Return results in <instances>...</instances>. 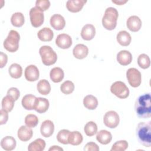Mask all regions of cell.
<instances>
[{"mask_svg": "<svg viewBox=\"0 0 151 151\" xmlns=\"http://www.w3.org/2000/svg\"><path fill=\"white\" fill-rule=\"evenodd\" d=\"M134 110L139 118L146 119L151 116V96L146 93L137 97L134 104Z\"/></svg>", "mask_w": 151, "mask_h": 151, "instance_id": "cell-1", "label": "cell"}, {"mask_svg": "<svg viewBox=\"0 0 151 151\" xmlns=\"http://www.w3.org/2000/svg\"><path fill=\"white\" fill-rule=\"evenodd\" d=\"M136 134L138 142L142 145L150 147L151 146V122H140L137 126Z\"/></svg>", "mask_w": 151, "mask_h": 151, "instance_id": "cell-2", "label": "cell"}, {"mask_svg": "<svg viewBox=\"0 0 151 151\" xmlns=\"http://www.w3.org/2000/svg\"><path fill=\"white\" fill-rule=\"evenodd\" d=\"M119 17L117 10L113 7L107 8L104 12L102 18V25L107 30H113L117 25Z\"/></svg>", "mask_w": 151, "mask_h": 151, "instance_id": "cell-3", "label": "cell"}, {"mask_svg": "<svg viewBox=\"0 0 151 151\" xmlns=\"http://www.w3.org/2000/svg\"><path fill=\"white\" fill-rule=\"evenodd\" d=\"M20 35L15 30H11L4 41V47L10 52H14L18 50Z\"/></svg>", "mask_w": 151, "mask_h": 151, "instance_id": "cell-4", "label": "cell"}, {"mask_svg": "<svg viewBox=\"0 0 151 151\" xmlns=\"http://www.w3.org/2000/svg\"><path fill=\"white\" fill-rule=\"evenodd\" d=\"M39 53L42 63L45 65H53L57 61V55L50 46H42L39 50Z\"/></svg>", "mask_w": 151, "mask_h": 151, "instance_id": "cell-5", "label": "cell"}, {"mask_svg": "<svg viewBox=\"0 0 151 151\" xmlns=\"http://www.w3.org/2000/svg\"><path fill=\"white\" fill-rule=\"evenodd\" d=\"M111 92L119 99H124L129 96V90L125 83L121 81L113 83L110 87Z\"/></svg>", "mask_w": 151, "mask_h": 151, "instance_id": "cell-6", "label": "cell"}, {"mask_svg": "<svg viewBox=\"0 0 151 151\" xmlns=\"http://www.w3.org/2000/svg\"><path fill=\"white\" fill-rule=\"evenodd\" d=\"M126 77L132 87H138L142 82L140 72L135 68H130L126 71Z\"/></svg>", "mask_w": 151, "mask_h": 151, "instance_id": "cell-7", "label": "cell"}, {"mask_svg": "<svg viewBox=\"0 0 151 151\" xmlns=\"http://www.w3.org/2000/svg\"><path fill=\"white\" fill-rule=\"evenodd\" d=\"M29 18L31 25L35 28L40 27L44 21V15L43 12L37 8L35 6L30 9Z\"/></svg>", "mask_w": 151, "mask_h": 151, "instance_id": "cell-8", "label": "cell"}, {"mask_svg": "<svg viewBox=\"0 0 151 151\" xmlns=\"http://www.w3.org/2000/svg\"><path fill=\"white\" fill-rule=\"evenodd\" d=\"M120 118L118 113L113 110H110L105 113L103 117V122L106 126L114 129L119 124Z\"/></svg>", "mask_w": 151, "mask_h": 151, "instance_id": "cell-9", "label": "cell"}, {"mask_svg": "<svg viewBox=\"0 0 151 151\" xmlns=\"http://www.w3.org/2000/svg\"><path fill=\"white\" fill-rule=\"evenodd\" d=\"M72 38L67 34H60L55 39L56 45L60 48L67 49L72 45Z\"/></svg>", "mask_w": 151, "mask_h": 151, "instance_id": "cell-10", "label": "cell"}, {"mask_svg": "<svg viewBox=\"0 0 151 151\" xmlns=\"http://www.w3.org/2000/svg\"><path fill=\"white\" fill-rule=\"evenodd\" d=\"M51 26L56 30H62L65 25L64 18L60 14H55L52 15L50 20Z\"/></svg>", "mask_w": 151, "mask_h": 151, "instance_id": "cell-11", "label": "cell"}, {"mask_svg": "<svg viewBox=\"0 0 151 151\" xmlns=\"http://www.w3.org/2000/svg\"><path fill=\"white\" fill-rule=\"evenodd\" d=\"M24 75L28 81H35L39 78L40 73L38 68L35 65H29L25 70Z\"/></svg>", "mask_w": 151, "mask_h": 151, "instance_id": "cell-12", "label": "cell"}, {"mask_svg": "<svg viewBox=\"0 0 151 151\" xmlns=\"http://www.w3.org/2000/svg\"><path fill=\"white\" fill-rule=\"evenodd\" d=\"M49 101L42 97H36L35 100L34 110L39 113H44L47 111L49 108Z\"/></svg>", "mask_w": 151, "mask_h": 151, "instance_id": "cell-13", "label": "cell"}, {"mask_svg": "<svg viewBox=\"0 0 151 151\" xmlns=\"http://www.w3.org/2000/svg\"><path fill=\"white\" fill-rule=\"evenodd\" d=\"M86 2V0H68L66 2V8L71 12H78L82 9Z\"/></svg>", "mask_w": 151, "mask_h": 151, "instance_id": "cell-14", "label": "cell"}, {"mask_svg": "<svg viewBox=\"0 0 151 151\" xmlns=\"http://www.w3.org/2000/svg\"><path fill=\"white\" fill-rule=\"evenodd\" d=\"M127 28L132 32H137L140 30L142 27V21L136 15H132L129 17L126 21Z\"/></svg>", "mask_w": 151, "mask_h": 151, "instance_id": "cell-15", "label": "cell"}, {"mask_svg": "<svg viewBox=\"0 0 151 151\" xmlns=\"http://www.w3.org/2000/svg\"><path fill=\"white\" fill-rule=\"evenodd\" d=\"M96 34V28L94 26L90 24H87L83 26L81 31V38L86 41L92 40Z\"/></svg>", "mask_w": 151, "mask_h": 151, "instance_id": "cell-16", "label": "cell"}, {"mask_svg": "<svg viewBox=\"0 0 151 151\" xmlns=\"http://www.w3.org/2000/svg\"><path fill=\"white\" fill-rule=\"evenodd\" d=\"M54 125L52 121L50 120H46L44 121L40 127L41 134L43 137H49L54 133Z\"/></svg>", "mask_w": 151, "mask_h": 151, "instance_id": "cell-17", "label": "cell"}, {"mask_svg": "<svg viewBox=\"0 0 151 151\" xmlns=\"http://www.w3.org/2000/svg\"><path fill=\"white\" fill-rule=\"evenodd\" d=\"M33 135L31 128L27 126H21L18 130L17 136L18 139L22 142H27L30 140Z\"/></svg>", "mask_w": 151, "mask_h": 151, "instance_id": "cell-18", "label": "cell"}, {"mask_svg": "<svg viewBox=\"0 0 151 151\" xmlns=\"http://www.w3.org/2000/svg\"><path fill=\"white\" fill-rule=\"evenodd\" d=\"M117 61L122 65H127L132 61V55L129 51L121 50L117 54Z\"/></svg>", "mask_w": 151, "mask_h": 151, "instance_id": "cell-19", "label": "cell"}, {"mask_svg": "<svg viewBox=\"0 0 151 151\" xmlns=\"http://www.w3.org/2000/svg\"><path fill=\"white\" fill-rule=\"evenodd\" d=\"M73 54L75 58L81 60L87 56L88 54V48L84 44H78L73 48Z\"/></svg>", "mask_w": 151, "mask_h": 151, "instance_id": "cell-20", "label": "cell"}, {"mask_svg": "<svg viewBox=\"0 0 151 151\" xmlns=\"http://www.w3.org/2000/svg\"><path fill=\"white\" fill-rule=\"evenodd\" d=\"M16 140L12 136L4 137L1 141V146L6 151H11L16 147Z\"/></svg>", "mask_w": 151, "mask_h": 151, "instance_id": "cell-21", "label": "cell"}, {"mask_svg": "<svg viewBox=\"0 0 151 151\" xmlns=\"http://www.w3.org/2000/svg\"><path fill=\"white\" fill-rule=\"evenodd\" d=\"M116 39L119 44L124 47L128 46L132 41L131 35L128 32L124 30L120 31L117 33Z\"/></svg>", "mask_w": 151, "mask_h": 151, "instance_id": "cell-22", "label": "cell"}, {"mask_svg": "<svg viewBox=\"0 0 151 151\" xmlns=\"http://www.w3.org/2000/svg\"><path fill=\"white\" fill-rule=\"evenodd\" d=\"M97 140L102 145L109 144L112 139L111 133L106 130H101L97 133Z\"/></svg>", "mask_w": 151, "mask_h": 151, "instance_id": "cell-23", "label": "cell"}, {"mask_svg": "<svg viewBox=\"0 0 151 151\" xmlns=\"http://www.w3.org/2000/svg\"><path fill=\"white\" fill-rule=\"evenodd\" d=\"M37 35L38 38L42 41H50L53 38L54 33L50 28L44 27L38 32Z\"/></svg>", "mask_w": 151, "mask_h": 151, "instance_id": "cell-24", "label": "cell"}, {"mask_svg": "<svg viewBox=\"0 0 151 151\" xmlns=\"http://www.w3.org/2000/svg\"><path fill=\"white\" fill-rule=\"evenodd\" d=\"M35 99L36 97L35 96L31 94H26L22 99L21 104L22 107L26 110H33Z\"/></svg>", "mask_w": 151, "mask_h": 151, "instance_id": "cell-25", "label": "cell"}, {"mask_svg": "<svg viewBox=\"0 0 151 151\" xmlns=\"http://www.w3.org/2000/svg\"><path fill=\"white\" fill-rule=\"evenodd\" d=\"M50 76L51 80L54 83H60L64 78V73L61 68L54 67L51 70Z\"/></svg>", "mask_w": 151, "mask_h": 151, "instance_id": "cell-26", "label": "cell"}, {"mask_svg": "<svg viewBox=\"0 0 151 151\" xmlns=\"http://www.w3.org/2000/svg\"><path fill=\"white\" fill-rule=\"evenodd\" d=\"M83 140V137L80 132L78 131L71 132L68 137V144L73 146H78L80 145Z\"/></svg>", "mask_w": 151, "mask_h": 151, "instance_id": "cell-27", "label": "cell"}, {"mask_svg": "<svg viewBox=\"0 0 151 151\" xmlns=\"http://www.w3.org/2000/svg\"><path fill=\"white\" fill-rule=\"evenodd\" d=\"M83 104L87 109L94 110L98 106V100L94 96L87 95L83 99Z\"/></svg>", "mask_w": 151, "mask_h": 151, "instance_id": "cell-28", "label": "cell"}, {"mask_svg": "<svg viewBox=\"0 0 151 151\" xmlns=\"http://www.w3.org/2000/svg\"><path fill=\"white\" fill-rule=\"evenodd\" d=\"M45 142L41 139L38 138L29 143L28 147L29 151H42L45 147Z\"/></svg>", "mask_w": 151, "mask_h": 151, "instance_id": "cell-29", "label": "cell"}, {"mask_svg": "<svg viewBox=\"0 0 151 151\" xmlns=\"http://www.w3.org/2000/svg\"><path fill=\"white\" fill-rule=\"evenodd\" d=\"M37 90L42 95H47L51 91V86L50 83L45 79L41 80L37 86Z\"/></svg>", "mask_w": 151, "mask_h": 151, "instance_id": "cell-30", "label": "cell"}, {"mask_svg": "<svg viewBox=\"0 0 151 151\" xmlns=\"http://www.w3.org/2000/svg\"><path fill=\"white\" fill-rule=\"evenodd\" d=\"M11 22L13 26L15 27H21L24 25L25 22L24 16L21 12H15L11 16Z\"/></svg>", "mask_w": 151, "mask_h": 151, "instance_id": "cell-31", "label": "cell"}, {"mask_svg": "<svg viewBox=\"0 0 151 151\" xmlns=\"http://www.w3.org/2000/svg\"><path fill=\"white\" fill-rule=\"evenodd\" d=\"M9 74L14 78H19L22 76V68L19 64L13 63L9 67Z\"/></svg>", "mask_w": 151, "mask_h": 151, "instance_id": "cell-32", "label": "cell"}, {"mask_svg": "<svg viewBox=\"0 0 151 151\" xmlns=\"http://www.w3.org/2000/svg\"><path fill=\"white\" fill-rule=\"evenodd\" d=\"M15 100L9 96L6 95L2 100V109L10 112L14 108Z\"/></svg>", "mask_w": 151, "mask_h": 151, "instance_id": "cell-33", "label": "cell"}, {"mask_svg": "<svg viewBox=\"0 0 151 151\" xmlns=\"http://www.w3.org/2000/svg\"><path fill=\"white\" fill-rule=\"evenodd\" d=\"M84 131L87 136H93L97 132V126L95 122L90 121L85 124Z\"/></svg>", "mask_w": 151, "mask_h": 151, "instance_id": "cell-34", "label": "cell"}, {"mask_svg": "<svg viewBox=\"0 0 151 151\" xmlns=\"http://www.w3.org/2000/svg\"><path fill=\"white\" fill-rule=\"evenodd\" d=\"M137 64L138 65L143 69L148 68L150 65L149 57L146 54H140L137 58Z\"/></svg>", "mask_w": 151, "mask_h": 151, "instance_id": "cell-35", "label": "cell"}, {"mask_svg": "<svg viewBox=\"0 0 151 151\" xmlns=\"http://www.w3.org/2000/svg\"><path fill=\"white\" fill-rule=\"evenodd\" d=\"M74 88V83L70 80H67L63 82L60 86L61 91L64 94H70L72 93Z\"/></svg>", "mask_w": 151, "mask_h": 151, "instance_id": "cell-36", "label": "cell"}, {"mask_svg": "<svg viewBox=\"0 0 151 151\" xmlns=\"http://www.w3.org/2000/svg\"><path fill=\"white\" fill-rule=\"evenodd\" d=\"M25 123L28 127L34 128L38 123V118L35 114H28L25 118Z\"/></svg>", "mask_w": 151, "mask_h": 151, "instance_id": "cell-37", "label": "cell"}, {"mask_svg": "<svg viewBox=\"0 0 151 151\" xmlns=\"http://www.w3.org/2000/svg\"><path fill=\"white\" fill-rule=\"evenodd\" d=\"M70 132L68 130L66 129H62L60 130L57 135V139L58 142L64 145L68 144V137Z\"/></svg>", "mask_w": 151, "mask_h": 151, "instance_id": "cell-38", "label": "cell"}, {"mask_svg": "<svg viewBox=\"0 0 151 151\" xmlns=\"http://www.w3.org/2000/svg\"><path fill=\"white\" fill-rule=\"evenodd\" d=\"M128 146H129V144L126 140H122L117 141L113 145L110 150L111 151H124L127 149Z\"/></svg>", "mask_w": 151, "mask_h": 151, "instance_id": "cell-39", "label": "cell"}, {"mask_svg": "<svg viewBox=\"0 0 151 151\" xmlns=\"http://www.w3.org/2000/svg\"><path fill=\"white\" fill-rule=\"evenodd\" d=\"M50 6V2L48 0H37L35 2V7L41 11H47Z\"/></svg>", "mask_w": 151, "mask_h": 151, "instance_id": "cell-40", "label": "cell"}, {"mask_svg": "<svg viewBox=\"0 0 151 151\" xmlns=\"http://www.w3.org/2000/svg\"><path fill=\"white\" fill-rule=\"evenodd\" d=\"M7 95L11 96L15 101L17 100L20 96L19 90L16 87H11L7 91Z\"/></svg>", "mask_w": 151, "mask_h": 151, "instance_id": "cell-41", "label": "cell"}, {"mask_svg": "<svg viewBox=\"0 0 151 151\" xmlns=\"http://www.w3.org/2000/svg\"><path fill=\"white\" fill-rule=\"evenodd\" d=\"M99 146L93 142L87 143L84 147V150L86 151H99Z\"/></svg>", "mask_w": 151, "mask_h": 151, "instance_id": "cell-42", "label": "cell"}, {"mask_svg": "<svg viewBox=\"0 0 151 151\" xmlns=\"http://www.w3.org/2000/svg\"><path fill=\"white\" fill-rule=\"evenodd\" d=\"M8 120V111L4 110V109H1L0 111V124H5Z\"/></svg>", "mask_w": 151, "mask_h": 151, "instance_id": "cell-43", "label": "cell"}, {"mask_svg": "<svg viewBox=\"0 0 151 151\" xmlns=\"http://www.w3.org/2000/svg\"><path fill=\"white\" fill-rule=\"evenodd\" d=\"M8 61V56L3 52H0V67L3 68L6 64Z\"/></svg>", "mask_w": 151, "mask_h": 151, "instance_id": "cell-44", "label": "cell"}, {"mask_svg": "<svg viewBox=\"0 0 151 151\" xmlns=\"http://www.w3.org/2000/svg\"><path fill=\"white\" fill-rule=\"evenodd\" d=\"M128 1L127 0H116V1H111V2L114 4H116V5H122L126 3Z\"/></svg>", "mask_w": 151, "mask_h": 151, "instance_id": "cell-45", "label": "cell"}, {"mask_svg": "<svg viewBox=\"0 0 151 151\" xmlns=\"http://www.w3.org/2000/svg\"><path fill=\"white\" fill-rule=\"evenodd\" d=\"M49 151H53V150H57V151H63V149L60 147V146H51L49 149H48Z\"/></svg>", "mask_w": 151, "mask_h": 151, "instance_id": "cell-46", "label": "cell"}]
</instances>
